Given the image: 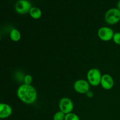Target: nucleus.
I'll return each instance as SVG.
<instances>
[{"label": "nucleus", "mask_w": 120, "mask_h": 120, "mask_svg": "<svg viewBox=\"0 0 120 120\" xmlns=\"http://www.w3.org/2000/svg\"><path fill=\"white\" fill-rule=\"evenodd\" d=\"M18 98L26 104L30 105L36 102L38 99V92L32 85L22 84L19 86L16 91Z\"/></svg>", "instance_id": "obj_1"}, {"label": "nucleus", "mask_w": 120, "mask_h": 120, "mask_svg": "<svg viewBox=\"0 0 120 120\" xmlns=\"http://www.w3.org/2000/svg\"><path fill=\"white\" fill-rule=\"evenodd\" d=\"M103 75L100 70L97 68H92L89 70L87 73V80L90 86L97 87L100 85L101 79Z\"/></svg>", "instance_id": "obj_2"}, {"label": "nucleus", "mask_w": 120, "mask_h": 120, "mask_svg": "<svg viewBox=\"0 0 120 120\" xmlns=\"http://www.w3.org/2000/svg\"><path fill=\"white\" fill-rule=\"evenodd\" d=\"M104 19L110 25L117 24L120 21V11L117 8H110L105 13Z\"/></svg>", "instance_id": "obj_3"}, {"label": "nucleus", "mask_w": 120, "mask_h": 120, "mask_svg": "<svg viewBox=\"0 0 120 120\" xmlns=\"http://www.w3.org/2000/svg\"><path fill=\"white\" fill-rule=\"evenodd\" d=\"M32 8L31 3L28 0H18L15 5L16 12L21 15H25L29 12Z\"/></svg>", "instance_id": "obj_4"}, {"label": "nucleus", "mask_w": 120, "mask_h": 120, "mask_svg": "<svg viewBox=\"0 0 120 120\" xmlns=\"http://www.w3.org/2000/svg\"><path fill=\"white\" fill-rule=\"evenodd\" d=\"M59 108L60 111L67 114L72 112L74 109V104L72 100L68 97H63L59 102Z\"/></svg>", "instance_id": "obj_5"}, {"label": "nucleus", "mask_w": 120, "mask_h": 120, "mask_svg": "<svg viewBox=\"0 0 120 120\" xmlns=\"http://www.w3.org/2000/svg\"><path fill=\"white\" fill-rule=\"evenodd\" d=\"M114 32L112 28L109 26H103L98 29L97 35L101 41L109 42L112 40Z\"/></svg>", "instance_id": "obj_6"}, {"label": "nucleus", "mask_w": 120, "mask_h": 120, "mask_svg": "<svg viewBox=\"0 0 120 120\" xmlns=\"http://www.w3.org/2000/svg\"><path fill=\"white\" fill-rule=\"evenodd\" d=\"M73 89L78 93L86 94L90 90V85L87 80L79 79L74 83Z\"/></svg>", "instance_id": "obj_7"}, {"label": "nucleus", "mask_w": 120, "mask_h": 120, "mask_svg": "<svg viewBox=\"0 0 120 120\" xmlns=\"http://www.w3.org/2000/svg\"><path fill=\"white\" fill-rule=\"evenodd\" d=\"M100 85L104 90H110L112 89L114 86V80L110 75L104 74L101 79Z\"/></svg>", "instance_id": "obj_8"}, {"label": "nucleus", "mask_w": 120, "mask_h": 120, "mask_svg": "<svg viewBox=\"0 0 120 120\" xmlns=\"http://www.w3.org/2000/svg\"><path fill=\"white\" fill-rule=\"evenodd\" d=\"M12 114V108L10 105L5 103H0V119H5Z\"/></svg>", "instance_id": "obj_9"}, {"label": "nucleus", "mask_w": 120, "mask_h": 120, "mask_svg": "<svg viewBox=\"0 0 120 120\" xmlns=\"http://www.w3.org/2000/svg\"><path fill=\"white\" fill-rule=\"evenodd\" d=\"M30 17L34 19H39L42 16V12L39 8L36 7H32L29 12Z\"/></svg>", "instance_id": "obj_10"}, {"label": "nucleus", "mask_w": 120, "mask_h": 120, "mask_svg": "<svg viewBox=\"0 0 120 120\" xmlns=\"http://www.w3.org/2000/svg\"><path fill=\"white\" fill-rule=\"evenodd\" d=\"M9 38L13 42H18L21 39V34L18 29L13 28L9 32Z\"/></svg>", "instance_id": "obj_11"}, {"label": "nucleus", "mask_w": 120, "mask_h": 120, "mask_svg": "<svg viewBox=\"0 0 120 120\" xmlns=\"http://www.w3.org/2000/svg\"><path fill=\"white\" fill-rule=\"evenodd\" d=\"M64 120H80V119L78 115L71 112L65 115Z\"/></svg>", "instance_id": "obj_12"}, {"label": "nucleus", "mask_w": 120, "mask_h": 120, "mask_svg": "<svg viewBox=\"0 0 120 120\" xmlns=\"http://www.w3.org/2000/svg\"><path fill=\"white\" fill-rule=\"evenodd\" d=\"M65 114L63 113L61 111H57L56 113L54 114L53 117V120H64L65 118Z\"/></svg>", "instance_id": "obj_13"}, {"label": "nucleus", "mask_w": 120, "mask_h": 120, "mask_svg": "<svg viewBox=\"0 0 120 120\" xmlns=\"http://www.w3.org/2000/svg\"><path fill=\"white\" fill-rule=\"evenodd\" d=\"M23 81L24 84H28V85H31L33 82V77L30 75H26L23 77Z\"/></svg>", "instance_id": "obj_14"}, {"label": "nucleus", "mask_w": 120, "mask_h": 120, "mask_svg": "<svg viewBox=\"0 0 120 120\" xmlns=\"http://www.w3.org/2000/svg\"><path fill=\"white\" fill-rule=\"evenodd\" d=\"M112 41L114 43H116V45H120V32H117L114 33L113 38H112Z\"/></svg>", "instance_id": "obj_15"}, {"label": "nucleus", "mask_w": 120, "mask_h": 120, "mask_svg": "<svg viewBox=\"0 0 120 120\" xmlns=\"http://www.w3.org/2000/svg\"><path fill=\"white\" fill-rule=\"evenodd\" d=\"M86 94V96H87L89 98H92L94 96V93L93 91H92L91 90H90Z\"/></svg>", "instance_id": "obj_16"}, {"label": "nucleus", "mask_w": 120, "mask_h": 120, "mask_svg": "<svg viewBox=\"0 0 120 120\" xmlns=\"http://www.w3.org/2000/svg\"><path fill=\"white\" fill-rule=\"evenodd\" d=\"M117 8L120 11V0L118 1V2L117 4Z\"/></svg>", "instance_id": "obj_17"}, {"label": "nucleus", "mask_w": 120, "mask_h": 120, "mask_svg": "<svg viewBox=\"0 0 120 120\" xmlns=\"http://www.w3.org/2000/svg\"><path fill=\"white\" fill-rule=\"evenodd\" d=\"M1 34H0V41H1Z\"/></svg>", "instance_id": "obj_18"}]
</instances>
